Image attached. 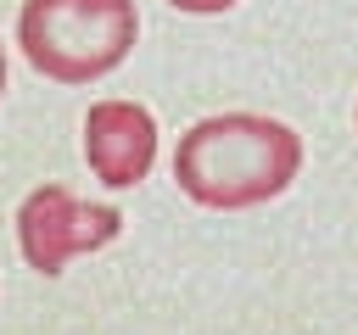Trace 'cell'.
I'll use <instances>...</instances> for the list:
<instances>
[{"mask_svg": "<svg viewBox=\"0 0 358 335\" xmlns=\"http://www.w3.org/2000/svg\"><path fill=\"white\" fill-rule=\"evenodd\" d=\"M302 173V134L268 112H213L173 145V184L207 212H246L285 195Z\"/></svg>", "mask_w": 358, "mask_h": 335, "instance_id": "cell-1", "label": "cell"}, {"mask_svg": "<svg viewBox=\"0 0 358 335\" xmlns=\"http://www.w3.org/2000/svg\"><path fill=\"white\" fill-rule=\"evenodd\" d=\"M140 39L134 0H22V61L50 84H95L129 61Z\"/></svg>", "mask_w": 358, "mask_h": 335, "instance_id": "cell-2", "label": "cell"}, {"mask_svg": "<svg viewBox=\"0 0 358 335\" xmlns=\"http://www.w3.org/2000/svg\"><path fill=\"white\" fill-rule=\"evenodd\" d=\"M123 234V212L112 201H84L67 184H34L17 207V246L22 262L45 279H56L73 257L101 251Z\"/></svg>", "mask_w": 358, "mask_h": 335, "instance_id": "cell-3", "label": "cell"}, {"mask_svg": "<svg viewBox=\"0 0 358 335\" xmlns=\"http://www.w3.org/2000/svg\"><path fill=\"white\" fill-rule=\"evenodd\" d=\"M84 162L106 190H134L157 168V117L140 100L106 95L84 112Z\"/></svg>", "mask_w": 358, "mask_h": 335, "instance_id": "cell-4", "label": "cell"}, {"mask_svg": "<svg viewBox=\"0 0 358 335\" xmlns=\"http://www.w3.org/2000/svg\"><path fill=\"white\" fill-rule=\"evenodd\" d=\"M173 11H185V17H218V11H229V6H241V0H168Z\"/></svg>", "mask_w": 358, "mask_h": 335, "instance_id": "cell-5", "label": "cell"}, {"mask_svg": "<svg viewBox=\"0 0 358 335\" xmlns=\"http://www.w3.org/2000/svg\"><path fill=\"white\" fill-rule=\"evenodd\" d=\"M0 95H6V45H0Z\"/></svg>", "mask_w": 358, "mask_h": 335, "instance_id": "cell-6", "label": "cell"}, {"mask_svg": "<svg viewBox=\"0 0 358 335\" xmlns=\"http://www.w3.org/2000/svg\"><path fill=\"white\" fill-rule=\"evenodd\" d=\"M352 123H358V106H352Z\"/></svg>", "mask_w": 358, "mask_h": 335, "instance_id": "cell-7", "label": "cell"}]
</instances>
